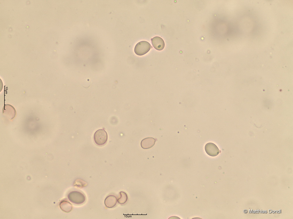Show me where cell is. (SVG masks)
Segmentation results:
<instances>
[{
  "label": "cell",
  "mask_w": 293,
  "mask_h": 219,
  "mask_svg": "<svg viewBox=\"0 0 293 219\" xmlns=\"http://www.w3.org/2000/svg\"><path fill=\"white\" fill-rule=\"evenodd\" d=\"M120 197L117 200L118 203L120 204H125L128 200V196L127 193L123 191L120 192Z\"/></svg>",
  "instance_id": "cell-11"
},
{
  "label": "cell",
  "mask_w": 293,
  "mask_h": 219,
  "mask_svg": "<svg viewBox=\"0 0 293 219\" xmlns=\"http://www.w3.org/2000/svg\"><path fill=\"white\" fill-rule=\"evenodd\" d=\"M67 198L72 203L78 205L84 204L86 201V197L84 194L77 190H72L68 194Z\"/></svg>",
  "instance_id": "cell-1"
},
{
  "label": "cell",
  "mask_w": 293,
  "mask_h": 219,
  "mask_svg": "<svg viewBox=\"0 0 293 219\" xmlns=\"http://www.w3.org/2000/svg\"><path fill=\"white\" fill-rule=\"evenodd\" d=\"M59 206L62 211L66 213L70 212L73 208L72 204L65 199L62 200L60 202Z\"/></svg>",
  "instance_id": "cell-9"
},
{
  "label": "cell",
  "mask_w": 293,
  "mask_h": 219,
  "mask_svg": "<svg viewBox=\"0 0 293 219\" xmlns=\"http://www.w3.org/2000/svg\"><path fill=\"white\" fill-rule=\"evenodd\" d=\"M244 212L245 213H246L247 212V211H246V210H245L244 211Z\"/></svg>",
  "instance_id": "cell-12"
},
{
  "label": "cell",
  "mask_w": 293,
  "mask_h": 219,
  "mask_svg": "<svg viewBox=\"0 0 293 219\" xmlns=\"http://www.w3.org/2000/svg\"><path fill=\"white\" fill-rule=\"evenodd\" d=\"M205 149L207 154L211 157L216 156L219 153V150L218 147L212 142L207 143L205 146Z\"/></svg>",
  "instance_id": "cell-4"
},
{
  "label": "cell",
  "mask_w": 293,
  "mask_h": 219,
  "mask_svg": "<svg viewBox=\"0 0 293 219\" xmlns=\"http://www.w3.org/2000/svg\"><path fill=\"white\" fill-rule=\"evenodd\" d=\"M2 113L8 119L11 120L15 117L16 112L15 108L9 104H6L3 107Z\"/></svg>",
  "instance_id": "cell-5"
},
{
  "label": "cell",
  "mask_w": 293,
  "mask_h": 219,
  "mask_svg": "<svg viewBox=\"0 0 293 219\" xmlns=\"http://www.w3.org/2000/svg\"><path fill=\"white\" fill-rule=\"evenodd\" d=\"M152 44L154 47L158 51L162 50L165 47V43L161 37L156 36L151 39Z\"/></svg>",
  "instance_id": "cell-6"
},
{
  "label": "cell",
  "mask_w": 293,
  "mask_h": 219,
  "mask_svg": "<svg viewBox=\"0 0 293 219\" xmlns=\"http://www.w3.org/2000/svg\"><path fill=\"white\" fill-rule=\"evenodd\" d=\"M88 183L84 180L80 179H76L74 182L73 186L77 188H81L88 185Z\"/></svg>",
  "instance_id": "cell-10"
},
{
  "label": "cell",
  "mask_w": 293,
  "mask_h": 219,
  "mask_svg": "<svg viewBox=\"0 0 293 219\" xmlns=\"http://www.w3.org/2000/svg\"><path fill=\"white\" fill-rule=\"evenodd\" d=\"M156 142L155 139L152 137H147L143 139L141 142V145L144 149H149L154 145Z\"/></svg>",
  "instance_id": "cell-7"
},
{
  "label": "cell",
  "mask_w": 293,
  "mask_h": 219,
  "mask_svg": "<svg viewBox=\"0 0 293 219\" xmlns=\"http://www.w3.org/2000/svg\"><path fill=\"white\" fill-rule=\"evenodd\" d=\"M117 199L115 195H110L107 196L104 200V204L108 208H111L115 207L117 204Z\"/></svg>",
  "instance_id": "cell-8"
},
{
  "label": "cell",
  "mask_w": 293,
  "mask_h": 219,
  "mask_svg": "<svg viewBox=\"0 0 293 219\" xmlns=\"http://www.w3.org/2000/svg\"><path fill=\"white\" fill-rule=\"evenodd\" d=\"M151 48V45L149 42L146 41H142L135 45L134 52L136 55L142 56L148 52Z\"/></svg>",
  "instance_id": "cell-2"
},
{
  "label": "cell",
  "mask_w": 293,
  "mask_h": 219,
  "mask_svg": "<svg viewBox=\"0 0 293 219\" xmlns=\"http://www.w3.org/2000/svg\"><path fill=\"white\" fill-rule=\"evenodd\" d=\"M94 139L95 142L97 145H104L108 140L107 132L103 129L97 130L94 133Z\"/></svg>",
  "instance_id": "cell-3"
}]
</instances>
